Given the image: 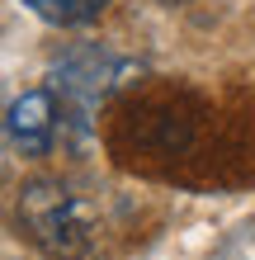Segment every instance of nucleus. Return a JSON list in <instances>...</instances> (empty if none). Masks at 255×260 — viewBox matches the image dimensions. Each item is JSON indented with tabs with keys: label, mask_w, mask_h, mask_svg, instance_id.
Returning a JSON list of instances; mask_svg holds the SVG:
<instances>
[{
	"label": "nucleus",
	"mask_w": 255,
	"mask_h": 260,
	"mask_svg": "<svg viewBox=\"0 0 255 260\" xmlns=\"http://www.w3.org/2000/svg\"><path fill=\"white\" fill-rule=\"evenodd\" d=\"M19 227L33 246L57 255H76L90 246V208L62 180H28L19 189Z\"/></svg>",
	"instance_id": "1"
},
{
	"label": "nucleus",
	"mask_w": 255,
	"mask_h": 260,
	"mask_svg": "<svg viewBox=\"0 0 255 260\" xmlns=\"http://www.w3.org/2000/svg\"><path fill=\"white\" fill-rule=\"evenodd\" d=\"M24 5L33 10L38 19H48V24H57V28H71V24L99 19L109 0H24Z\"/></svg>",
	"instance_id": "3"
},
{
	"label": "nucleus",
	"mask_w": 255,
	"mask_h": 260,
	"mask_svg": "<svg viewBox=\"0 0 255 260\" xmlns=\"http://www.w3.org/2000/svg\"><path fill=\"white\" fill-rule=\"evenodd\" d=\"M5 137L14 151L24 156H48L52 151V137H57V104L48 90H28L10 104L5 114Z\"/></svg>",
	"instance_id": "2"
}]
</instances>
